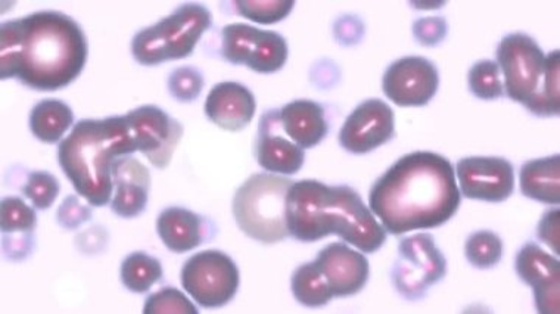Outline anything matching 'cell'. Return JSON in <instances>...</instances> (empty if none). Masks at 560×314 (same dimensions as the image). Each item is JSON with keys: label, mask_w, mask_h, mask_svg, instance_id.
<instances>
[{"label": "cell", "mask_w": 560, "mask_h": 314, "mask_svg": "<svg viewBox=\"0 0 560 314\" xmlns=\"http://www.w3.org/2000/svg\"><path fill=\"white\" fill-rule=\"evenodd\" d=\"M89 45L78 21L58 11L34 12L0 28V74L54 92L73 83L86 66Z\"/></svg>", "instance_id": "6da1fadb"}, {"label": "cell", "mask_w": 560, "mask_h": 314, "mask_svg": "<svg viewBox=\"0 0 560 314\" xmlns=\"http://www.w3.org/2000/svg\"><path fill=\"white\" fill-rule=\"evenodd\" d=\"M456 170L435 152L398 159L372 186L369 206L392 235L440 228L460 207Z\"/></svg>", "instance_id": "7a4b0ae2"}, {"label": "cell", "mask_w": 560, "mask_h": 314, "mask_svg": "<svg viewBox=\"0 0 560 314\" xmlns=\"http://www.w3.org/2000/svg\"><path fill=\"white\" fill-rule=\"evenodd\" d=\"M287 222L290 235L301 242L338 235L362 253H376L387 241V231L350 186L294 182L287 197Z\"/></svg>", "instance_id": "3957f363"}, {"label": "cell", "mask_w": 560, "mask_h": 314, "mask_svg": "<svg viewBox=\"0 0 560 314\" xmlns=\"http://www.w3.org/2000/svg\"><path fill=\"white\" fill-rule=\"evenodd\" d=\"M136 151L138 142L127 117H107L75 123L59 143L58 161L80 197L104 207L112 201L114 161Z\"/></svg>", "instance_id": "277c9868"}, {"label": "cell", "mask_w": 560, "mask_h": 314, "mask_svg": "<svg viewBox=\"0 0 560 314\" xmlns=\"http://www.w3.org/2000/svg\"><path fill=\"white\" fill-rule=\"evenodd\" d=\"M498 63L504 74V91L538 117L558 116L559 50L549 55L527 34L503 37L498 48Z\"/></svg>", "instance_id": "5b68a950"}, {"label": "cell", "mask_w": 560, "mask_h": 314, "mask_svg": "<svg viewBox=\"0 0 560 314\" xmlns=\"http://www.w3.org/2000/svg\"><path fill=\"white\" fill-rule=\"evenodd\" d=\"M294 184L288 177L258 173L233 198V216L241 231L261 244H276L290 235L287 197Z\"/></svg>", "instance_id": "8992f818"}, {"label": "cell", "mask_w": 560, "mask_h": 314, "mask_svg": "<svg viewBox=\"0 0 560 314\" xmlns=\"http://www.w3.org/2000/svg\"><path fill=\"white\" fill-rule=\"evenodd\" d=\"M211 25L213 15L201 3H182L172 15L136 33L131 54L142 66L188 58Z\"/></svg>", "instance_id": "52a82bcc"}, {"label": "cell", "mask_w": 560, "mask_h": 314, "mask_svg": "<svg viewBox=\"0 0 560 314\" xmlns=\"http://www.w3.org/2000/svg\"><path fill=\"white\" fill-rule=\"evenodd\" d=\"M182 286L203 309H220L235 299L240 270L226 253L206 249L185 263Z\"/></svg>", "instance_id": "ba28073f"}, {"label": "cell", "mask_w": 560, "mask_h": 314, "mask_svg": "<svg viewBox=\"0 0 560 314\" xmlns=\"http://www.w3.org/2000/svg\"><path fill=\"white\" fill-rule=\"evenodd\" d=\"M445 274L447 261L430 233H418L400 242L398 258L393 267V283L405 299H422Z\"/></svg>", "instance_id": "9c48e42d"}, {"label": "cell", "mask_w": 560, "mask_h": 314, "mask_svg": "<svg viewBox=\"0 0 560 314\" xmlns=\"http://www.w3.org/2000/svg\"><path fill=\"white\" fill-rule=\"evenodd\" d=\"M222 55L235 66H247L260 74L282 70L288 59L285 37L248 24H229L223 28Z\"/></svg>", "instance_id": "30bf717a"}, {"label": "cell", "mask_w": 560, "mask_h": 314, "mask_svg": "<svg viewBox=\"0 0 560 314\" xmlns=\"http://www.w3.org/2000/svg\"><path fill=\"white\" fill-rule=\"evenodd\" d=\"M139 151L156 168H167L184 136V126L155 105H143L126 114Z\"/></svg>", "instance_id": "8fae6325"}, {"label": "cell", "mask_w": 560, "mask_h": 314, "mask_svg": "<svg viewBox=\"0 0 560 314\" xmlns=\"http://www.w3.org/2000/svg\"><path fill=\"white\" fill-rule=\"evenodd\" d=\"M439 70L430 59L406 57L385 71L382 88L398 107H423L439 91Z\"/></svg>", "instance_id": "7c38bea8"}, {"label": "cell", "mask_w": 560, "mask_h": 314, "mask_svg": "<svg viewBox=\"0 0 560 314\" xmlns=\"http://www.w3.org/2000/svg\"><path fill=\"white\" fill-rule=\"evenodd\" d=\"M460 195L487 202H503L515 189V172L500 156H468L457 163Z\"/></svg>", "instance_id": "4fadbf2b"}, {"label": "cell", "mask_w": 560, "mask_h": 314, "mask_svg": "<svg viewBox=\"0 0 560 314\" xmlns=\"http://www.w3.org/2000/svg\"><path fill=\"white\" fill-rule=\"evenodd\" d=\"M394 129V112L387 102L368 100L347 117L339 143L351 154H368L392 141Z\"/></svg>", "instance_id": "5bb4252c"}, {"label": "cell", "mask_w": 560, "mask_h": 314, "mask_svg": "<svg viewBox=\"0 0 560 314\" xmlns=\"http://www.w3.org/2000/svg\"><path fill=\"white\" fill-rule=\"evenodd\" d=\"M516 271L522 282L533 288L538 313H559L560 266L534 242H528L516 257Z\"/></svg>", "instance_id": "9a60e30c"}, {"label": "cell", "mask_w": 560, "mask_h": 314, "mask_svg": "<svg viewBox=\"0 0 560 314\" xmlns=\"http://www.w3.org/2000/svg\"><path fill=\"white\" fill-rule=\"evenodd\" d=\"M314 263L319 267L334 296L355 295L366 287L368 258L363 253L355 252L343 242H334L320 249Z\"/></svg>", "instance_id": "2e32d148"}, {"label": "cell", "mask_w": 560, "mask_h": 314, "mask_svg": "<svg viewBox=\"0 0 560 314\" xmlns=\"http://www.w3.org/2000/svg\"><path fill=\"white\" fill-rule=\"evenodd\" d=\"M279 109L262 114L258 126L256 155L258 164L269 173L296 174L304 164V150L283 135Z\"/></svg>", "instance_id": "e0dca14e"}, {"label": "cell", "mask_w": 560, "mask_h": 314, "mask_svg": "<svg viewBox=\"0 0 560 314\" xmlns=\"http://www.w3.org/2000/svg\"><path fill=\"white\" fill-rule=\"evenodd\" d=\"M113 184L116 186L112 201L113 213L133 219L145 211L151 188V174L145 165L135 156H120L113 164Z\"/></svg>", "instance_id": "ac0fdd59"}, {"label": "cell", "mask_w": 560, "mask_h": 314, "mask_svg": "<svg viewBox=\"0 0 560 314\" xmlns=\"http://www.w3.org/2000/svg\"><path fill=\"white\" fill-rule=\"evenodd\" d=\"M256 96L244 84L223 82L208 93L206 116L229 131L245 129L256 116Z\"/></svg>", "instance_id": "d6986e66"}, {"label": "cell", "mask_w": 560, "mask_h": 314, "mask_svg": "<svg viewBox=\"0 0 560 314\" xmlns=\"http://www.w3.org/2000/svg\"><path fill=\"white\" fill-rule=\"evenodd\" d=\"M280 126L301 150L319 146L328 135L325 108L317 102L296 100L279 109Z\"/></svg>", "instance_id": "ffe728a7"}, {"label": "cell", "mask_w": 560, "mask_h": 314, "mask_svg": "<svg viewBox=\"0 0 560 314\" xmlns=\"http://www.w3.org/2000/svg\"><path fill=\"white\" fill-rule=\"evenodd\" d=\"M207 220L182 207L165 208L156 220V232L170 252L184 254L198 248L206 240Z\"/></svg>", "instance_id": "44dd1931"}, {"label": "cell", "mask_w": 560, "mask_h": 314, "mask_svg": "<svg viewBox=\"0 0 560 314\" xmlns=\"http://www.w3.org/2000/svg\"><path fill=\"white\" fill-rule=\"evenodd\" d=\"M521 190L538 202L558 206L560 202L559 155L527 161L521 168Z\"/></svg>", "instance_id": "7402d4cb"}, {"label": "cell", "mask_w": 560, "mask_h": 314, "mask_svg": "<svg viewBox=\"0 0 560 314\" xmlns=\"http://www.w3.org/2000/svg\"><path fill=\"white\" fill-rule=\"evenodd\" d=\"M73 123L74 113L70 105L54 97L40 101L30 113V130L45 143L61 141Z\"/></svg>", "instance_id": "603a6c76"}, {"label": "cell", "mask_w": 560, "mask_h": 314, "mask_svg": "<svg viewBox=\"0 0 560 314\" xmlns=\"http://www.w3.org/2000/svg\"><path fill=\"white\" fill-rule=\"evenodd\" d=\"M291 288L295 300L305 307H324L334 299L328 282L314 261L305 263L294 271Z\"/></svg>", "instance_id": "cb8c5ba5"}, {"label": "cell", "mask_w": 560, "mask_h": 314, "mask_svg": "<svg viewBox=\"0 0 560 314\" xmlns=\"http://www.w3.org/2000/svg\"><path fill=\"white\" fill-rule=\"evenodd\" d=\"M121 282L127 290L143 294L163 278V266L155 257L136 252L125 258L121 265Z\"/></svg>", "instance_id": "d4e9b609"}, {"label": "cell", "mask_w": 560, "mask_h": 314, "mask_svg": "<svg viewBox=\"0 0 560 314\" xmlns=\"http://www.w3.org/2000/svg\"><path fill=\"white\" fill-rule=\"evenodd\" d=\"M465 256L477 269H490L502 260L503 242L494 232H475L466 241Z\"/></svg>", "instance_id": "484cf974"}, {"label": "cell", "mask_w": 560, "mask_h": 314, "mask_svg": "<svg viewBox=\"0 0 560 314\" xmlns=\"http://www.w3.org/2000/svg\"><path fill=\"white\" fill-rule=\"evenodd\" d=\"M3 235H21L30 241L37 224L36 211L19 197L5 198L2 201Z\"/></svg>", "instance_id": "4316f807"}, {"label": "cell", "mask_w": 560, "mask_h": 314, "mask_svg": "<svg viewBox=\"0 0 560 314\" xmlns=\"http://www.w3.org/2000/svg\"><path fill=\"white\" fill-rule=\"evenodd\" d=\"M469 89L478 100L493 101L504 95V86L500 79L498 62L482 59L474 63L469 71Z\"/></svg>", "instance_id": "83f0119b"}, {"label": "cell", "mask_w": 560, "mask_h": 314, "mask_svg": "<svg viewBox=\"0 0 560 314\" xmlns=\"http://www.w3.org/2000/svg\"><path fill=\"white\" fill-rule=\"evenodd\" d=\"M294 0H240L236 11L258 24H275L285 20L294 10Z\"/></svg>", "instance_id": "f1b7e54d"}, {"label": "cell", "mask_w": 560, "mask_h": 314, "mask_svg": "<svg viewBox=\"0 0 560 314\" xmlns=\"http://www.w3.org/2000/svg\"><path fill=\"white\" fill-rule=\"evenodd\" d=\"M61 185L57 177L48 172H32L25 182L23 194L39 210H48L57 201Z\"/></svg>", "instance_id": "f546056e"}, {"label": "cell", "mask_w": 560, "mask_h": 314, "mask_svg": "<svg viewBox=\"0 0 560 314\" xmlns=\"http://www.w3.org/2000/svg\"><path fill=\"white\" fill-rule=\"evenodd\" d=\"M145 314H197L198 309L195 307L188 296L176 290V288L165 287L163 290L155 292L148 296L145 301V307H143Z\"/></svg>", "instance_id": "4dcf8cb0"}, {"label": "cell", "mask_w": 560, "mask_h": 314, "mask_svg": "<svg viewBox=\"0 0 560 314\" xmlns=\"http://www.w3.org/2000/svg\"><path fill=\"white\" fill-rule=\"evenodd\" d=\"M203 78L201 71L192 67H182L174 70L168 79V91L180 102H194L201 95Z\"/></svg>", "instance_id": "1f68e13d"}, {"label": "cell", "mask_w": 560, "mask_h": 314, "mask_svg": "<svg viewBox=\"0 0 560 314\" xmlns=\"http://www.w3.org/2000/svg\"><path fill=\"white\" fill-rule=\"evenodd\" d=\"M91 218V211L78 202V198L70 197L62 202V207L58 211L59 223L63 228L74 229L86 222Z\"/></svg>", "instance_id": "d6a6232c"}, {"label": "cell", "mask_w": 560, "mask_h": 314, "mask_svg": "<svg viewBox=\"0 0 560 314\" xmlns=\"http://www.w3.org/2000/svg\"><path fill=\"white\" fill-rule=\"evenodd\" d=\"M538 237L546 242L556 254H559V210L547 211L540 224H538Z\"/></svg>", "instance_id": "836d02e7"}, {"label": "cell", "mask_w": 560, "mask_h": 314, "mask_svg": "<svg viewBox=\"0 0 560 314\" xmlns=\"http://www.w3.org/2000/svg\"><path fill=\"white\" fill-rule=\"evenodd\" d=\"M435 20H420L415 24V34L416 37H418L420 44L435 45L439 44L441 39H443L447 30H445V24L432 30V25L435 24Z\"/></svg>", "instance_id": "e575fe53"}]
</instances>
